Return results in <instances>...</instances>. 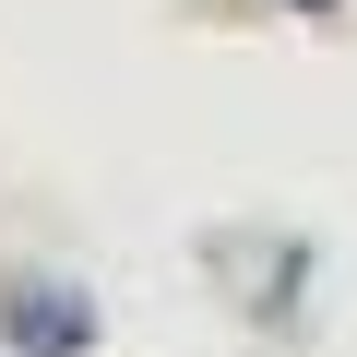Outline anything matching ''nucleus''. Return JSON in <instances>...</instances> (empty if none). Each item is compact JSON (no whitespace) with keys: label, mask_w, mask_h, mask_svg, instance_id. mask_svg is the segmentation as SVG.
I'll return each mask as SVG.
<instances>
[{"label":"nucleus","mask_w":357,"mask_h":357,"mask_svg":"<svg viewBox=\"0 0 357 357\" xmlns=\"http://www.w3.org/2000/svg\"><path fill=\"white\" fill-rule=\"evenodd\" d=\"M96 286H72V274H0V357H96Z\"/></svg>","instance_id":"obj_1"},{"label":"nucleus","mask_w":357,"mask_h":357,"mask_svg":"<svg viewBox=\"0 0 357 357\" xmlns=\"http://www.w3.org/2000/svg\"><path fill=\"white\" fill-rule=\"evenodd\" d=\"M286 13H345V0H286Z\"/></svg>","instance_id":"obj_2"}]
</instances>
